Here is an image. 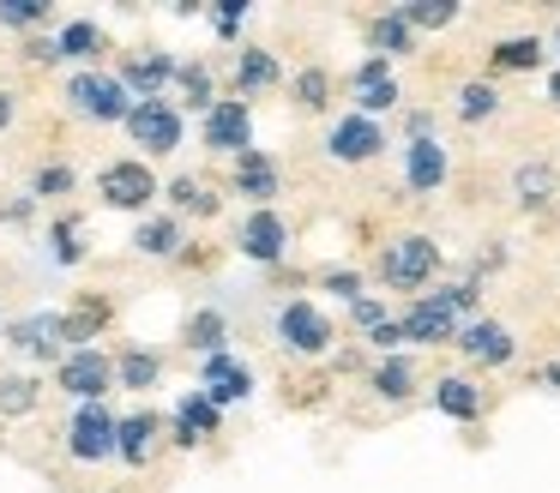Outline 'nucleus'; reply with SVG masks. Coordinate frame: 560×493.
<instances>
[{
	"mask_svg": "<svg viewBox=\"0 0 560 493\" xmlns=\"http://www.w3.org/2000/svg\"><path fill=\"white\" fill-rule=\"evenodd\" d=\"M434 277H440V240L422 235V228H404V235H392L380 247V283L398 289V295L422 301Z\"/></svg>",
	"mask_w": 560,
	"mask_h": 493,
	"instance_id": "f257e3e1",
	"label": "nucleus"
},
{
	"mask_svg": "<svg viewBox=\"0 0 560 493\" xmlns=\"http://www.w3.org/2000/svg\"><path fill=\"white\" fill-rule=\"evenodd\" d=\"M67 103H73L85 120H127V115H133V96H127V84L109 79V72H73V84H67Z\"/></svg>",
	"mask_w": 560,
	"mask_h": 493,
	"instance_id": "f03ea898",
	"label": "nucleus"
},
{
	"mask_svg": "<svg viewBox=\"0 0 560 493\" xmlns=\"http://www.w3.org/2000/svg\"><path fill=\"white\" fill-rule=\"evenodd\" d=\"M67 451H73L79 463H103L109 451H121V421H115L103 403H85L73 421H67Z\"/></svg>",
	"mask_w": 560,
	"mask_h": 493,
	"instance_id": "7ed1b4c3",
	"label": "nucleus"
},
{
	"mask_svg": "<svg viewBox=\"0 0 560 493\" xmlns=\"http://www.w3.org/2000/svg\"><path fill=\"white\" fill-rule=\"evenodd\" d=\"M386 151V127L368 115H338L326 132V156L331 163H374V156Z\"/></svg>",
	"mask_w": 560,
	"mask_h": 493,
	"instance_id": "20e7f679",
	"label": "nucleus"
},
{
	"mask_svg": "<svg viewBox=\"0 0 560 493\" xmlns=\"http://www.w3.org/2000/svg\"><path fill=\"white\" fill-rule=\"evenodd\" d=\"M278 337H283V349H295V355H326L331 349V319L319 307H307V301H283L278 307Z\"/></svg>",
	"mask_w": 560,
	"mask_h": 493,
	"instance_id": "39448f33",
	"label": "nucleus"
},
{
	"mask_svg": "<svg viewBox=\"0 0 560 493\" xmlns=\"http://www.w3.org/2000/svg\"><path fill=\"white\" fill-rule=\"evenodd\" d=\"M398 325H404V343H458V331H464V319L440 295L410 301V307L398 313Z\"/></svg>",
	"mask_w": 560,
	"mask_h": 493,
	"instance_id": "423d86ee",
	"label": "nucleus"
},
{
	"mask_svg": "<svg viewBox=\"0 0 560 493\" xmlns=\"http://www.w3.org/2000/svg\"><path fill=\"white\" fill-rule=\"evenodd\" d=\"M452 175V156L440 139H410L404 144V187L416 192V199H428V192H440Z\"/></svg>",
	"mask_w": 560,
	"mask_h": 493,
	"instance_id": "0eeeda50",
	"label": "nucleus"
},
{
	"mask_svg": "<svg viewBox=\"0 0 560 493\" xmlns=\"http://www.w3.org/2000/svg\"><path fill=\"white\" fill-rule=\"evenodd\" d=\"M350 91H355V115H386V108H398V79H392V60L368 55L362 67L350 72Z\"/></svg>",
	"mask_w": 560,
	"mask_h": 493,
	"instance_id": "6e6552de",
	"label": "nucleus"
},
{
	"mask_svg": "<svg viewBox=\"0 0 560 493\" xmlns=\"http://www.w3.org/2000/svg\"><path fill=\"white\" fill-rule=\"evenodd\" d=\"M127 132H133L151 156H163V151H175V144H182V115H175L170 103H158V96H151V103H133Z\"/></svg>",
	"mask_w": 560,
	"mask_h": 493,
	"instance_id": "1a4fd4ad",
	"label": "nucleus"
},
{
	"mask_svg": "<svg viewBox=\"0 0 560 493\" xmlns=\"http://www.w3.org/2000/svg\"><path fill=\"white\" fill-rule=\"evenodd\" d=\"M458 355L476 361V367H506V361L518 355V343H512V331L500 319H470L458 331Z\"/></svg>",
	"mask_w": 560,
	"mask_h": 493,
	"instance_id": "9d476101",
	"label": "nucleus"
},
{
	"mask_svg": "<svg viewBox=\"0 0 560 493\" xmlns=\"http://www.w3.org/2000/svg\"><path fill=\"white\" fill-rule=\"evenodd\" d=\"M151 192H158V175L145 163H109L103 168V204L115 211H145Z\"/></svg>",
	"mask_w": 560,
	"mask_h": 493,
	"instance_id": "9b49d317",
	"label": "nucleus"
},
{
	"mask_svg": "<svg viewBox=\"0 0 560 493\" xmlns=\"http://www.w3.org/2000/svg\"><path fill=\"white\" fill-rule=\"evenodd\" d=\"M247 139H254V115H247L242 96H230V103H218L206 115V144H211V151H235V156H242V151H254Z\"/></svg>",
	"mask_w": 560,
	"mask_h": 493,
	"instance_id": "f8f14e48",
	"label": "nucleus"
},
{
	"mask_svg": "<svg viewBox=\"0 0 560 493\" xmlns=\"http://www.w3.org/2000/svg\"><path fill=\"white\" fill-rule=\"evenodd\" d=\"M235 247H242L247 259H259V265H278L283 253H290V228H283L278 211H254L242 223V235H235Z\"/></svg>",
	"mask_w": 560,
	"mask_h": 493,
	"instance_id": "ddd939ff",
	"label": "nucleus"
},
{
	"mask_svg": "<svg viewBox=\"0 0 560 493\" xmlns=\"http://www.w3.org/2000/svg\"><path fill=\"white\" fill-rule=\"evenodd\" d=\"M61 385H67L73 397H85V403H97L103 385H115V361L97 355V349H79V355L61 361Z\"/></svg>",
	"mask_w": 560,
	"mask_h": 493,
	"instance_id": "4468645a",
	"label": "nucleus"
},
{
	"mask_svg": "<svg viewBox=\"0 0 560 493\" xmlns=\"http://www.w3.org/2000/svg\"><path fill=\"white\" fill-rule=\"evenodd\" d=\"M560 192V168L542 163V156H530V163L512 168V199H518V211H548Z\"/></svg>",
	"mask_w": 560,
	"mask_h": 493,
	"instance_id": "2eb2a0df",
	"label": "nucleus"
},
{
	"mask_svg": "<svg viewBox=\"0 0 560 493\" xmlns=\"http://www.w3.org/2000/svg\"><path fill=\"white\" fill-rule=\"evenodd\" d=\"M7 337H13V349L49 361V355H61V343H67V319L61 313H31V319H19Z\"/></svg>",
	"mask_w": 560,
	"mask_h": 493,
	"instance_id": "dca6fc26",
	"label": "nucleus"
},
{
	"mask_svg": "<svg viewBox=\"0 0 560 493\" xmlns=\"http://www.w3.org/2000/svg\"><path fill=\"white\" fill-rule=\"evenodd\" d=\"M368 48H374L380 60H392V55H410V48H416V31H410V19H404L398 7L374 12V19H368Z\"/></svg>",
	"mask_w": 560,
	"mask_h": 493,
	"instance_id": "f3484780",
	"label": "nucleus"
},
{
	"mask_svg": "<svg viewBox=\"0 0 560 493\" xmlns=\"http://www.w3.org/2000/svg\"><path fill=\"white\" fill-rule=\"evenodd\" d=\"M434 409L452 421H476L482 415V385L464 379V373H446V379H434Z\"/></svg>",
	"mask_w": 560,
	"mask_h": 493,
	"instance_id": "a211bd4d",
	"label": "nucleus"
},
{
	"mask_svg": "<svg viewBox=\"0 0 560 493\" xmlns=\"http://www.w3.org/2000/svg\"><path fill=\"white\" fill-rule=\"evenodd\" d=\"M199 379H206V397H211V403H235V397L254 391V373H247L242 361H230V355H211Z\"/></svg>",
	"mask_w": 560,
	"mask_h": 493,
	"instance_id": "6ab92c4d",
	"label": "nucleus"
},
{
	"mask_svg": "<svg viewBox=\"0 0 560 493\" xmlns=\"http://www.w3.org/2000/svg\"><path fill=\"white\" fill-rule=\"evenodd\" d=\"M211 433H218V403H211L206 391H187L182 409H175V439L199 445V439H211Z\"/></svg>",
	"mask_w": 560,
	"mask_h": 493,
	"instance_id": "aec40b11",
	"label": "nucleus"
},
{
	"mask_svg": "<svg viewBox=\"0 0 560 493\" xmlns=\"http://www.w3.org/2000/svg\"><path fill=\"white\" fill-rule=\"evenodd\" d=\"M542 67V36H500L488 48V72H536Z\"/></svg>",
	"mask_w": 560,
	"mask_h": 493,
	"instance_id": "412c9836",
	"label": "nucleus"
},
{
	"mask_svg": "<svg viewBox=\"0 0 560 493\" xmlns=\"http://www.w3.org/2000/svg\"><path fill=\"white\" fill-rule=\"evenodd\" d=\"M368 385H374V397H386V403H404V397L416 391V367L410 355H380L374 373H368Z\"/></svg>",
	"mask_w": 560,
	"mask_h": 493,
	"instance_id": "4be33fe9",
	"label": "nucleus"
},
{
	"mask_svg": "<svg viewBox=\"0 0 560 493\" xmlns=\"http://www.w3.org/2000/svg\"><path fill=\"white\" fill-rule=\"evenodd\" d=\"M235 187H242L247 199L266 204L271 192H278V163H271L266 151H242V156H235Z\"/></svg>",
	"mask_w": 560,
	"mask_h": 493,
	"instance_id": "5701e85b",
	"label": "nucleus"
},
{
	"mask_svg": "<svg viewBox=\"0 0 560 493\" xmlns=\"http://www.w3.org/2000/svg\"><path fill=\"white\" fill-rule=\"evenodd\" d=\"M158 427H163V421L158 415H127L121 421V457H127V463H151V451H158Z\"/></svg>",
	"mask_w": 560,
	"mask_h": 493,
	"instance_id": "b1692460",
	"label": "nucleus"
},
{
	"mask_svg": "<svg viewBox=\"0 0 560 493\" xmlns=\"http://www.w3.org/2000/svg\"><path fill=\"white\" fill-rule=\"evenodd\" d=\"M170 55H133V60H127V67H121V84H127V91H139V96H145V103H151V91H163V79H170Z\"/></svg>",
	"mask_w": 560,
	"mask_h": 493,
	"instance_id": "393cba45",
	"label": "nucleus"
},
{
	"mask_svg": "<svg viewBox=\"0 0 560 493\" xmlns=\"http://www.w3.org/2000/svg\"><path fill=\"white\" fill-rule=\"evenodd\" d=\"M278 84V60L266 48H242L235 55V91H271Z\"/></svg>",
	"mask_w": 560,
	"mask_h": 493,
	"instance_id": "a878e982",
	"label": "nucleus"
},
{
	"mask_svg": "<svg viewBox=\"0 0 560 493\" xmlns=\"http://www.w3.org/2000/svg\"><path fill=\"white\" fill-rule=\"evenodd\" d=\"M500 115V91L488 79H470V84H458V120H494Z\"/></svg>",
	"mask_w": 560,
	"mask_h": 493,
	"instance_id": "bb28decb",
	"label": "nucleus"
},
{
	"mask_svg": "<svg viewBox=\"0 0 560 493\" xmlns=\"http://www.w3.org/2000/svg\"><path fill=\"white\" fill-rule=\"evenodd\" d=\"M163 361L151 355V349H127L121 361H115V385H133V391H145V385H158Z\"/></svg>",
	"mask_w": 560,
	"mask_h": 493,
	"instance_id": "cd10ccee",
	"label": "nucleus"
},
{
	"mask_svg": "<svg viewBox=\"0 0 560 493\" xmlns=\"http://www.w3.org/2000/svg\"><path fill=\"white\" fill-rule=\"evenodd\" d=\"M139 253H182V223H175V216H145V223H139Z\"/></svg>",
	"mask_w": 560,
	"mask_h": 493,
	"instance_id": "c85d7f7f",
	"label": "nucleus"
},
{
	"mask_svg": "<svg viewBox=\"0 0 560 493\" xmlns=\"http://www.w3.org/2000/svg\"><path fill=\"white\" fill-rule=\"evenodd\" d=\"M223 337H230V325H223V313H194V325H187V343H194L199 349V355H223Z\"/></svg>",
	"mask_w": 560,
	"mask_h": 493,
	"instance_id": "c756f323",
	"label": "nucleus"
},
{
	"mask_svg": "<svg viewBox=\"0 0 560 493\" xmlns=\"http://www.w3.org/2000/svg\"><path fill=\"white\" fill-rule=\"evenodd\" d=\"M326 103H331V72L326 67H302V72H295V108L319 115Z\"/></svg>",
	"mask_w": 560,
	"mask_h": 493,
	"instance_id": "7c9ffc66",
	"label": "nucleus"
},
{
	"mask_svg": "<svg viewBox=\"0 0 560 493\" xmlns=\"http://www.w3.org/2000/svg\"><path fill=\"white\" fill-rule=\"evenodd\" d=\"M404 19H410V31H446V24H458V7L452 0H410V7H398Z\"/></svg>",
	"mask_w": 560,
	"mask_h": 493,
	"instance_id": "2f4dec72",
	"label": "nucleus"
},
{
	"mask_svg": "<svg viewBox=\"0 0 560 493\" xmlns=\"http://www.w3.org/2000/svg\"><path fill=\"white\" fill-rule=\"evenodd\" d=\"M434 295H440V301H446V307H452V313H458V319H464V325H470V313H476V307H482V277H458V283H440V289H434Z\"/></svg>",
	"mask_w": 560,
	"mask_h": 493,
	"instance_id": "473e14b6",
	"label": "nucleus"
},
{
	"mask_svg": "<svg viewBox=\"0 0 560 493\" xmlns=\"http://www.w3.org/2000/svg\"><path fill=\"white\" fill-rule=\"evenodd\" d=\"M175 84H182V96L199 108V115H211V108H218V96H211V72L199 67V60H194V67H175Z\"/></svg>",
	"mask_w": 560,
	"mask_h": 493,
	"instance_id": "72a5a7b5",
	"label": "nucleus"
},
{
	"mask_svg": "<svg viewBox=\"0 0 560 493\" xmlns=\"http://www.w3.org/2000/svg\"><path fill=\"white\" fill-rule=\"evenodd\" d=\"M103 319H109V307H103V301L73 307V313H67V343H91V337L103 331Z\"/></svg>",
	"mask_w": 560,
	"mask_h": 493,
	"instance_id": "f704fd0d",
	"label": "nucleus"
},
{
	"mask_svg": "<svg viewBox=\"0 0 560 493\" xmlns=\"http://www.w3.org/2000/svg\"><path fill=\"white\" fill-rule=\"evenodd\" d=\"M170 199L182 204V211H199V216L218 211V199L206 192V180H194V175H175V180H170Z\"/></svg>",
	"mask_w": 560,
	"mask_h": 493,
	"instance_id": "c9c22d12",
	"label": "nucleus"
},
{
	"mask_svg": "<svg viewBox=\"0 0 560 493\" xmlns=\"http://www.w3.org/2000/svg\"><path fill=\"white\" fill-rule=\"evenodd\" d=\"M31 403H37V379H25V373H7V379H0V409H7V415H25Z\"/></svg>",
	"mask_w": 560,
	"mask_h": 493,
	"instance_id": "e433bc0d",
	"label": "nucleus"
},
{
	"mask_svg": "<svg viewBox=\"0 0 560 493\" xmlns=\"http://www.w3.org/2000/svg\"><path fill=\"white\" fill-rule=\"evenodd\" d=\"M31 192H37V199H61V192H73V168H67V163H43L37 175H31Z\"/></svg>",
	"mask_w": 560,
	"mask_h": 493,
	"instance_id": "4c0bfd02",
	"label": "nucleus"
},
{
	"mask_svg": "<svg viewBox=\"0 0 560 493\" xmlns=\"http://www.w3.org/2000/svg\"><path fill=\"white\" fill-rule=\"evenodd\" d=\"M49 247H55V259H61V265H79V259H85V240H79L73 223H55V228H49Z\"/></svg>",
	"mask_w": 560,
	"mask_h": 493,
	"instance_id": "58836bf2",
	"label": "nucleus"
},
{
	"mask_svg": "<svg viewBox=\"0 0 560 493\" xmlns=\"http://www.w3.org/2000/svg\"><path fill=\"white\" fill-rule=\"evenodd\" d=\"M392 319V313H386V301H374V295H362V301H355V307H350V325H355V331H362V337H374L380 331V325H386Z\"/></svg>",
	"mask_w": 560,
	"mask_h": 493,
	"instance_id": "ea45409f",
	"label": "nucleus"
},
{
	"mask_svg": "<svg viewBox=\"0 0 560 493\" xmlns=\"http://www.w3.org/2000/svg\"><path fill=\"white\" fill-rule=\"evenodd\" d=\"M97 48H103L97 24H67L61 31V55H97Z\"/></svg>",
	"mask_w": 560,
	"mask_h": 493,
	"instance_id": "a19ab883",
	"label": "nucleus"
},
{
	"mask_svg": "<svg viewBox=\"0 0 560 493\" xmlns=\"http://www.w3.org/2000/svg\"><path fill=\"white\" fill-rule=\"evenodd\" d=\"M49 19V7H31V0H7L0 7V24H13V31H31V24Z\"/></svg>",
	"mask_w": 560,
	"mask_h": 493,
	"instance_id": "79ce46f5",
	"label": "nucleus"
},
{
	"mask_svg": "<svg viewBox=\"0 0 560 493\" xmlns=\"http://www.w3.org/2000/svg\"><path fill=\"white\" fill-rule=\"evenodd\" d=\"M326 289H331L338 301H350V307H355V301H362V271H326Z\"/></svg>",
	"mask_w": 560,
	"mask_h": 493,
	"instance_id": "37998d69",
	"label": "nucleus"
},
{
	"mask_svg": "<svg viewBox=\"0 0 560 493\" xmlns=\"http://www.w3.org/2000/svg\"><path fill=\"white\" fill-rule=\"evenodd\" d=\"M242 19H247V7H211V24H218L223 43H230V36L242 31Z\"/></svg>",
	"mask_w": 560,
	"mask_h": 493,
	"instance_id": "c03bdc74",
	"label": "nucleus"
},
{
	"mask_svg": "<svg viewBox=\"0 0 560 493\" xmlns=\"http://www.w3.org/2000/svg\"><path fill=\"white\" fill-rule=\"evenodd\" d=\"M404 127H410V139H434V115H428V108H410Z\"/></svg>",
	"mask_w": 560,
	"mask_h": 493,
	"instance_id": "a18cd8bd",
	"label": "nucleus"
},
{
	"mask_svg": "<svg viewBox=\"0 0 560 493\" xmlns=\"http://www.w3.org/2000/svg\"><path fill=\"white\" fill-rule=\"evenodd\" d=\"M536 379H542V391H555V397H560V361H548V367L536 373Z\"/></svg>",
	"mask_w": 560,
	"mask_h": 493,
	"instance_id": "49530a36",
	"label": "nucleus"
},
{
	"mask_svg": "<svg viewBox=\"0 0 560 493\" xmlns=\"http://www.w3.org/2000/svg\"><path fill=\"white\" fill-rule=\"evenodd\" d=\"M7 120H13V96L0 91V127H7Z\"/></svg>",
	"mask_w": 560,
	"mask_h": 493,
	"instance_id": "de8ad7c7",
	"label": "nucleus"
},
{
	"mask_svg": "<svg viewBox=\"0 0 560 493\" xmlns=\"http://www.w3.org/2000/svg\"><path fill=\"white\" fill-rule=\"evenodd\" d=\"M548 103L560 108V72H555V79H548Z\"/></svg>",
	"mask_w": 560,
	"mask_h": 493,
	"instance_id": "09e8293b",
	"label": "nucleus"
},
{
	"mask_svg": "<svg viewBox=\"0 0 560 493\" xmlns=\"http://www.w3.org/2000/svg\"><path fill=\"white\" fill-rule=\"evenodd\" d=\"M555 55H560V31H555Z\"/></svg>",
	"mask_w": 560,
	"mask_h": 493,
	"instance_id": "8fccbe9b",
	"label": "nucleus"
}]
</instances>
